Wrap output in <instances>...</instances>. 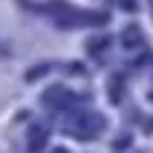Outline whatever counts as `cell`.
<instances>
[{"mask_svg": "<svg viewBox=\"0 0 153 153\" xmlns=\"http://www.w3.org/2000/svg\"><path fill=\"white\" fill-rule=\"evenodd\" d=\"M48 73V65H38V67H32L30 73H27V81H38L40 75H46Z\"/></svg>", "mask_w": 153, "mask_h": 153, "instance_id": "cell-4", "label": "cell"}, {"mask_svg": "<svg viewBox=\"0 0 153 153\" xmlns=\"http://www.w3.org/2000/svg\"><path fill=\"white\" fill-rule=\"evenodd\" d=\"M46 129L43 126H38V129H32V140H30V153H38L43 148V143H46Z\"/></svg>", "mask_w": 153, "mask_h": 153, "instance_id": "cell-1", "label": "cell"}, {"mask_svg": "<svg viewBox=\"0 0 153 153\" xmlns=\"http://www.w3.org/2000/svg\"><path fill=\"white\" fill-rule=\"evenodd\" d=\"M124 43H126V46H137V43H140V30H137V27H126Z\"/></svg>", "mask_w": 153, "mask_h": 153, "instance_id": "cell-2", "label": "cell"}, {"mask_svg": "<svg viewBox=\"0 0 153 153\" xmlns=\"http://www.w3.org/2000/svg\"><path fill=\"white\" fill-rule=\"evenodd\" d=\"M105 43H108V40H94V43H89V51H100Z\"/></svg>", "mask_w": 153, "mask_h": 153, "instance_id": "cell-5", "label": "cell"}, {"mask_svg": "<svg viewBox=\"0 0 153 153\" xmlns=\"http://www.w3.org/2000/svg\"><path fill=\"white\" fill-rule=\"evenodd\" d=\"M108 94H110V100H113L116 105L121 102V81H118V78L113 81V86H108Z\"/></svg>", "mask_w": 153, "mask_h": 153, "instance_id": "cell-3", "label": "cell"}]
</instances>
